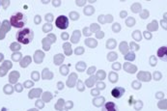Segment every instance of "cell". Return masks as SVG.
<instances>
[{
	"label": "cell",
	"instance_id": "1",
	"mask_svg": "<svg viewBox=\"0 0 167 111\" xmlns=\"http://www.w3.org/2000/svg\"><path fill=\"white\" fill-rule=\"evenodd\" d=\"M16 39L19 44L22 45H28L34 39V32L31 28L24 27L19 29L16 34Z\"/></svg>",
	"mask_w": 167,
	"mask_h": 111
},
{
	"label": "cell",
	"instance_id": "2",
	"mask_svg": "<svg viewBox=\"0 0 167 111\" xmlns=\"http://www.w3.org/2000/svg\"><path fill=\"white\" fill-rule=\"evenodd\" d=\"M10 23L15 28H24L25 24L27 23V17L21 12L15 13L10 17Z\"/></svg>",
	"mask_w": 167,
	"mask_h": 111
},
{
	"label": "cell",
	"instance_id": "3",
	"mask_svg": "<svg viewBox=\"0 0 167 111\" xmlns=\"http://www.w3.org/2000/svg\"><path fill=\"white\" fill-rule=\"evenodd\" d=\"M55 25L57 28L65 30L69 27V18L66 16H59L55 21Z\"/></svg>",
	"mask_w": 167,
	"mask_h": 111
},
{
	"label": "cell",
	"instance_id": "4",
	"mask_svg": "<svg viewBox=\"0 0 167 111\" xmlns=\"http://www.w3.org/2000/svg\"><path fill=\"white\" fill-rule=\"evenodd\" d=\"M125 88L123 87H115L111 90V96L115 99H121L122 96L125 94Z\"/></svg>",
	"mask_w": 167,
	"mask_h": 111
},
{
	"label": "cell",
	"instance_id": "5",
	"mask_svg": "<svg viewBox=\"0 0 167 111\" xmlns=\"http://www.w3.org/2000/svg\"><path fill=\"white\" fill-rule=\"evenodd\" d=\"M101 111H118V107L116 103H114L113 102H108L102 105Z\"/></svg>",
	"mask_w": 167,
	"mask_h": 111
},
{
	"label": "cell",
	"instance_id": "6",
	"mask_svg": "<svg viewBox=\"0 0 167 111\" xmlns=\"http://www.w3.org/2000/svg\"><path fill=\"white\" fill-rule=\"evenodd\" d=\"M137 78L141 81H145V82H149L152 78L150 73H147V72H140L137 74Z\"/></svg>",
	"mask_w": 167,
	"mask_h": 111
},
{
	"label": "cell",
	"instance_id": "7",
	"mask_svg": "<svg viewBox=\"0 0 167 111\" xmlns=\"http://www.w3.org/2000/svg\"><path fill=\"white\" fill-rule=\"evenodd\" d=\"M124 70L129 73V74H134L136 70H137V67L134 66V65H131L130 63H125L124 65Z\"/></svg>",
	"mask_w": 167,
	"mask_h": 111
},
{
	"label": "cell",
	"instance_id": "8",
	"mask_svg": "<svg viewBox=\"0 0 167 111\" xmlns=\"http://www.w3.org/2000/svg\"><path fill=\"white\" fill-rule=\"evenodd\" d=\"M167 48L166 46H162V47H160L159 50H158V56H159L162 61L166 62L167 60V55H166V51H167Z\"/></svg>",
	"mask_w": 167,
	"mask_h": 111
},
{
	"label": "cell",
	"instance_id": "9",
	"mask_svg": "<svg viewBox=\"0 0 167 111\" xmlns=\"http://www.w3.org/2000/svg\"><path fill=\"white\" fill-rule=\"evenodd\" d=\"M105 102V99L103 97H97L95 99H93V104L97 107H100L101 105H103Z\"/></svg>",
	"mask_w": 167,
	"mask_h": 111
},
{
	"label": "cell",
	"instance_id": "10",
	"mask_svg": "<svg viewBox=\"0 0 167 111\" xmlns=\"http://www.w3.org/2000/svg\"><path fill=\"white\" fill-rule=\"evenodd\" d=\"M75 82H76V74H71V76L69 77L67 81V85L70 88H72V87L75 85Z\"/></svg>",
	"mask_w": 167,
	"mask_h": 111
},
{
	"label": "cell",
	"instance_id": "11",
	"mask_svg": "<svg viewBox=\"0 0 167 111\" xmlns=\"http://www.w3.org/2000/svg\"><path fill=\"white\" fill-rule=\"evenodd\" d=\"M80 36H81V32H80L79 30H75V31H74V34H72V36L71 37V41L74 44H76L77 42L79 41Z\"/></svg>",
	"mask_w": 167,
	"mask_h": 111
},
{
	"label": "cell",
	"instance_id": "12",
	"mask_svg": "<svg viewBox=\"0 0 167 111\" xmlns=\"http://www.w3.org/2000/svg\"><path fill=\"white\" fill-rule=\"evenodd\" d=\"M84 43H85V45H87V46L91 47V48H94V47H96L97 45H98V42L96 40H94V39H91V38L86 39Z\"/></svg>",
	"mask_w": 167,
	"mask_h": 111
},
{
	"label": "cell",
	"instance_id": "13",
	"mask_svg": "<svg viewBox=\"0 0 167 111\" xmlns=\"http://www.w3.org/2000/svg\"><path fill=\"white\" fill-rule=\"evenodd\" d=\"M119 48H120V51H121L122 53L124 54V55H126V54L129 52V45H128V44L126 43V42H122L121 44H120V46H119Z\"/></svg>",
	"mask_w": 167,
	"mask_h": 111
},
{
	"label": "cell",
	"instance_id": "14",
	"mask_svg": "<svg viewBox=\"0 0 167 111\" xmlns=\"http://www.w3.org/2000/svg\"><path fill=\"white\" fill-rule=\"evenodd\" d=\"M131 37L135 42H140L142 39V33L139 30H135L133 33L131 34Z\"/></svg>",
	"mask_w": 167,
	"mask_h": 111
},
{
	"label": "cell",
	"instance_id": "15",
	"mask_svg": "<svg viewBox=\"0 0 167 111\" xmlns=\"http://www.w3.org/2000/svg\"><path fill=\"white\" fill-rule=\"evenodd\" d=\"M108 79H109V81H110L111 83H116L118 81V79H119L118 74L114 73V72H111V73H109Z\"/></svg>",
	"mask_w": 167,
	"mask_h": 111
},
{
	"label": "cell",
	"instance_id": "16",
	"mask_svg": "<svg viewBox=\"0 0 167 111\" xmlns=\"http://www.w3.org/2000/svg\"><path fill=\"white\" fill-rule=\"evenodd\" d=\"M147 28L149 31H156L159 28V24H158V21H153L149 25H147Z\"/></svg>",
	"mask_w": 167,
	"mask_h": 111
},
{
	"label": "cell",
	"instance_id": "17",
	"mask_svg": "<svg viewBox=\"0 0 167 111\" xmlns=\"http://www.w3.org/2000/svg\"><path fill=\"white\" fill-rule=\"evenodd\" d=\"M75 68H76V70H78V72L82 73V72H84V70H85V69H86V64H85L84 62L80 61V62H78V63L76 64Z\"/></svg>",
	"mask_w": 167,
	"mask_h": 111
},
{
	"label": "cell",
	"instance_id": "18",
	"mask_svg": "<svg viewBox=\"0 0 167 111\" xmlns=\"http://www.w3.org/2000/svg\"><path fill=\"white\" fill-rule=\"evenodd\" d=\"M130 9H131V11L133 13H136V14H137V13H139L141 11V4L138 3V2H136V3H134V4L131 5Z\"/></svg>",
	"mask_w": 167,
	"mask_h": 111
},
{
	"label": "cell",
	"instance_id": "19",
	"mask_svg": "<svg viewBox=\"0 0 167 111\" xmlns=\"http://www.w3.org/2000/svg\"><path fill=\"white\" fill-rule=\"evenodd\" d=\"M116 46V41L114 39H109L106 42V47L109 48V49H113L114 47Z\"/></svg>",
	"mask_w": 167,
	"mask_h": 111
},
{
	"label": "cell",
	"instance_id": "20",
	"mask_svg": "<svg viewBox=\"0 0 167 111\" xmlns=\"http://www.w3.org/2000/svg\"><path fill=\"white\" fill-rule=\"evenodd\" d=\"M94 13H95V8L92 7V6H87V7H85V9H84V14L86 16H91Z\"/></svg>",
	"mask_w": 167,
	"mask_h": 111
},
{
	"label": "cell",
	"instance_id": "21",
	"mask_svg": "<svg viewBox=\"0 0 167 111\" xmlns=\"http://www.w3.org/2000/svg\"><path fill=\"white\" fill-rule=\"evenodd\" d=\"M96 81H97V77L96 76H91V77L89 78V79H87L86 80V86H88V87H92L95 83H96Z\"/></svg>",
	"mask_w": 167,
	"mask_h": 111
},
{
	"label": "cell",
	"instance_id": "22",
	"mask_svg": "<svg viewBox=\"0 0 167 111\" xmlns=\"http://www.w3.org/2000/svg\"><path fill=\"white\" fill-rule=\"evenodd\" d=\"M106 76V74H105V72L103 70H98V73H97V75L96 77L97 79H100V80H103Z\"/></svg>",
	"mask_w": 167,
	"mask_h": 111
},
{
	"label": "cell",
	"instance_id": "23",
	"mask_svg": "<svg viewBox=\"0 0 167 111\" xmlns=\"http://www.w3.org/2000/svg\"><path fill=\"white\" fill-rule=\"evenodd\" d=\"M118 58V54L116 53V52H109L108 54H107V60L110 62L114 61V60H116Z\"/></svg>",
	"mask_w": 167,
	"mask_h": 111
},
{
	"label": "cell",
	"instance_id": "24",
	"mask_svg": "<svg viewBox=\"0 0 167 111\" xmlns=\"http://www.w3.org/2000/svg\"><path fill=\"white\" fill-rule=\"evenodd\" d=\"M125 59L126 60H129V61H134L135 60V54L134 52H128V53L125 55Z\"/></svg>",
	"mask_w": 167,
	"mask_h": 111
},
{
	"label": "cell",
	"instance_id": "25",
	"mask_svg": "<svg viewBox=\"0 0 167 111\" xmlns=\"http://www.w3.org/2000/svg\"><path fill=\"white\" fill-rule=\"evenodd\" d=\"M135 18L134 17H128V19L126 21V24H127V26L128 27H131V26H133L134 24H135Z\"/></svg>",
	"mask_w": 167,
	"mask_h": 111
},
{
	"label": "cell",
	"instance_id": "26",
	"mask_svg": "<svg viewBox=\"0 0 167 111\" xmlns=\"http://www.w3.org/2000/svg\"><path fill=\"white\" fill-rule=\"evenodd\" d=\"M131 87L133 88L134 90H139V89H141V83L138 80H134L131 83Z\"/></svg>",
	"mask_w": 167,
	"mask_h": 111
},
{
	"label": "cell",
	"instance_id": "27",
	"mask_svg": "<svg viewBox=\"0 0 167 111\" xmlns=\"http://www.w3.org/2000/svg\"><path fill=\"white\" fill-rule=\"evenodd\" d=\"M149 63H150V65L152 67H155L156 66V64H158V60H156V57H155V55H152L149 59Z\"/></svg>",
	"mask_w": 167,
	"mask_h": 111
},
{
	"label": "cell",
	"instance_id": "28",
	"mask_svg": "<svg viewBox=\"0 0 167 111\" xmlns=\"http://www.w3.org/2000/svg\"><path fill=\"white\" fill-rule=\"evenodd\" d=\"M70 17L71 21H77L79 18V14L76 12H71L70 13Z\"/></svg>",
	"mask_w": 167,
	"mask_h": 111
},
{
	"label": "cell",
	"instance_id": "29",
	"mask_svg": "<svg viewBox=\"0 0 167 111\" xmlns=\"http://www.w3.org/2000/svg\"><path fill=\"white\" fill-rule=\"evenodd\" d=\"M112 30L114 33L120 32V31H121V25H120V23H114L112 26Z\"/></svg>",
	"mask_w": 167,
	"mask_h": 111
},
{
	"label": "cell",
	"instance_id": "30",
	"mask_svg": "<svg viewBox=\"0 0 167 111\" xmlns=\"http://www.w3.org/2000/svg\"><path fill=\"white\" fill-rule=\"evenodd\" d=\"M149 15H150V13L148 10H143L142 12H140V17L142 18V19H145L147 17H149Z\"/></svg>",
	"mask_w": 167,
	"mask_h": 111
},
{
	"label": "cell",
	"instance_id": "31",
	"mask_svg": "<svg viewBox=\"0 0 167 111\" xmlns=\"http://www.w3.org/2000/svg\"><path fill=\"white\" fill-rule=\"evenodd\" d=\"M161 77H162V74H160V72H155L154 73V79L155 80L159 81V80L161 79Z\"/></svg>",
	"mask_w": 167,
	"mask_h": 111
},
{
	"label": "cell",
	"instance_id": "32",
	"mask_svg": "<svg viewBox=\"0 0 167 111\" xmlns=\"http://www.w3.org/2000/svg\"><path fill=\"white\" fill-rule=\"evenodd\" d=\"M134 107H135L136 110L141 109V108L143 107V103L141 102V100H137V102H135V103H134Z\"/></svg>",
	"mask_w": 167,
	"mask_h": 111
},
{
	"label": "cell",
	"instance_id": "33",
	"mask_svg": "<svg viewBox=\"0 0 167 111\" xmlns=\"http://www.w3.org/2000/svg\"><path fill=\"white\" fill-rule=\"evenodd\" d=\"M130 48H131V51L133 50V51H136V50H139V45L137 44H135L134 42H131L130 43Z\"/></svg>",
	"mask_w": 167,
	"mask_h": 111
},
{
	"label": "cell",
	"instance_id": "34",
	"mask_svg": "<svg viewBox=\"0 0 167 111\" xmlns=\"http://www.w3.org/2000/svg\"><path fill=\"white\" fill-rule=\"evenodd\" d=\"M84 89H85V87H84V84L81 81H80L79 79H78V82H77V90L79 91V92H83Z\"/></svg>",
	"mask_w": 167,
	"mask_h": 111
},
{
	"label": "cell",
	"instance_id": "35",
	"mask_svg": "<svg viewBox=\"0 0 167 111\" xmlns=\"http://www.w3.org/2000/svg\"><path fill=\"white\" fill-rule=\"evenodd\" d=\"M75 53L76 55H80V54H83L84 53V48L82 46H79V47H76L75 50Z\"/></svg>",
	"mask_w": 167,
	"mask_h": 111
},
{
	"label": "cell",
	"instance_id": "36",
	"mask_svg": "<svg viewBox=\"0 0 167 111\" xmlns=\"http://www.w3.org/2000/svg\"><path fill=\"white\" fill-rule=\"evenodd\" d=\"M97 89H98V90H103V89H105V82H97Z\"/></svg>",
	"mask_w": 167,
	"mask_h": 111
},
{
	"label": "cell",
	"instance_id": "37",
	"mask_svg": "<svg viewBox=\"0 0 167 111\" xmlns=\"http://www.w3.org/2000/svg\"><path fill=\"white\" fill-rule=\"evenodd\" d=\"M112 69L113 70H121V64H120V63H114L112 65Z\"/></svg>",
	"mask_w": 167,
	"mask_h": 111
},
{
	"label": "cell",
	"instance_id": "38",
	"mask_svg": "<svg viewBox=\"0 0 167 111\" xmlns=\"http://www.w3.org/2000/svg\"><path fill=\"white\" fill-rule=\"evenodd\" d=\"M83 34L85 35V36L89 37V36H91V35H92V32L89 30V28H86V27H85V28L83 29Z\"/></svg>",
	"mask_w": 167,
	"mask_h": 111
},
{
	"label": "cell",
	"instance_id": "39",
	"mask_svg": "<svg viewBox=\"0 0 167 111\" xmlns=\"http://www.w3.org/2000/svg\"><path fill=\"white\" fill-rule=\"evenodd\" d=\"M91 95H92V96H95V97L100 96V90H98V89H92V90H91Z\"/></svg>",
	"mask_w": 167,
	"mask_h": 111
},
{
	"label": "cell",
	"instance_id": "40",
	"mask_svg": "<svg viewBox=\"0 0 167 111\" xmlns=\"http://www.w3.org/2000/svg\"><path fill=\"white\" fill-rule=\"evenodd\" d=\"M95 72H96V67H95V66H93V67H91V68H89V69H88L87 74H90V75H91V74H94V73H95Z\"/></svg>",
	"mask_w": 167,
	"mask_h": 111
},
{
	"label": "cell",
	"instance_id": "41",
	"mask_svg": "<svg viewBox=\"0 0 167 111\" xmlns=\"http://www.w3.org/2000/svg\"><path fill=\"white\" fill-rule=\"evenodd\" d=\"M60 72H61V74H62V75H67L68 73H69V70H68V68H63V67H61V69H60Z\"/></svg>",
	"mask_w": 167,
	"mask_h": 111
},
{
	"label": "cell",
	"instance_id": "42",
	"mask_svg": "<svg viewBox=\"0 0 167 111\" xmlns=\"http://www.w3.org/2000/svg\"><path fill=\"white\" fill-rule=\"evenodd\" d=\"M99 29H100V26L98 24H96V23L91 24V32H92V31H97V30H99Z\"/></svg>",
	"mask_w": 167,
	"mask_h": 111
},
{
	"label": "cell",
	"instance_id": "43",
	"mask_svg": "<svg viewBox=\"0 0 167 111\" xmlns=\"http://www.w3.org/2000/svg\"><path fill=\"white\" fill-rule=\"evenodd\" d=\"M143 35H144V37L146 38L147 40H151V39H152V37H153V36H152V34H151L150 32H148V31H145V32L143 33Z\"/></svg>",
	"mask_w": 167,
	"mask_h": 111
},
{
	"label": "cell",
	"instance_id": "44",
	"mask_svg": "<svg viewBox=\"0 0 167 111\" xmlns=\"http://www.w3.org/2000/svg\"><path fill=\"white\" fill-rule=\"evenodd\" d=\"M96 37L99 38V39H102V38L105 37V33H103L102 31H99V32L96 34Z\"/></svg>",
	"mask_w": 167,
	"mask_h": 111
},
{
	"label": "cell",
	"instance_id": "45",
	"mask_svg": "<svg viewBox=\"0 0 167 111\" xmlns=\"http://www.w3.org/2000/svg\"><path fill=\"white\" fill-rule=\"evenodd\" d=\"M127 16H128L127 11H121V13H120V17H121V18H125Z\"/></svg>",
	"mask_w": 167,
	"mask_h": 111
},
{
	"label": "cell",
	"instance_id": "46",
	"mask_svg": "<svg viewBox=\"0 0 167 111\" xmlns=\"http://www.w3.org/2000/svg\"><path fill=\"white\" fill-rule=\"evenodd\" d=\"M163 96H164V94H163V93L159 92V93H156V94H155V98H156V99H160V98H163Z\"/></svg>",
	"mask_w": 167,
	"mask_h": 111
},
{
	"label": "cell",
	"instance_id": "47",
	"mask_svg": "<svg viewBox=\"0 0 167 111\" xmlns=\"http://www.w3.org/2000/svg\"><path fill=\"white\" fill-rule=\"evenodd\" d=\"M160 22H161V25H162V28H164V30H166V29H167V27H166V19L164 18V21L162 19Z\"/></svg>",
	"mask_w": 167,
	"mask_h": 111
},
{
	"label": "cell",
	"instance_id": "48",
	"mask_svg": "<svg viewBox=\"0 0 167 111\" xmlns=\"http://www.w3.org/2000/svg\"><path fill=\"white\" fill-rule=\"evenodd\" d=\"M75 3H76L77 6H83L86 3V1H75Z\"/></svg>",
	"mask_w": 167,
	"mask_h": 111
},
{
	"label": "cell",
	"instance_id": "49",
	"mask_svg": "<svg viewBox=\"0 0 167 111\" xmlns=\"http://www.w3.org/2000/svg\"><path fill=\"white\" fill-rule=\"evenodd\" d=\"M61 38H62V39H65V40H67L68 38H69V35H68V33L65 32V33H63L62 35H61Z\"/></svg>",
	"mask_w": 167,
	"mask_h": 111
},
{
	"label": "cell",
	"instance_id": "50",
	"mask_svg": "<svg viewBox=\"0 0 167 111\" xmlns=\"http://www.w3.org/2000/svg\"><path fill=\"white\" fill-rule=\"evenodd\" d=\"M68 103H69L67 105L68 108H71V107L74 106V103H72V102H68Z\"/></svg>",
	"mask_w": 167,
	"mask_h": 111
}]
</instances>
